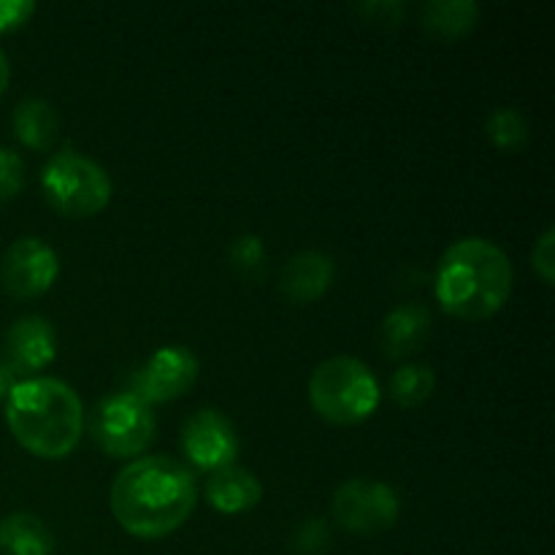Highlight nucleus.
Wrapping results in <instances>:
<instances>
[{"label":"nucleus","mask_w":555,"mask_h":555,"mask_svg":"<svg viewBox=\"0 0 555 555\" xmlns=\"http://www.w3.org/2000/svg\"><path fill=\"white\" fill-rule=\"evenodd\" d=\"M193 472L166 455L130 461L112 482V513L128 534L160 540L177 531L195 509Z\"/></svg>","instance_id":"obj_1"},{"label":"nucleus","mask_w":555,"mask_h":555,"mask_svg":"<svg viewBox=\"0 0 555 555\" xmlns=\"http://www.w3.org/2000/svg\"><path fill=\"white\" fill-rule=\"evenodd\" d=\"M434 293L444 312L455 318H493L513 293V263L491 238H459L439 258Z\"/></svg>","instance_id":"obj_2"},{"label":"nucleus","mask_w":555,"mask_h":555,"mask_svg":"<svg viewBox=\"0 0 555 555\" xmlns=\"http://www.w3.org/2000/svg\"><path fill=\"white\" fill-rule=\"evenodd\" d=\"M5 423L38 459H65L85 431L79 393L57 377H27L5 396Z\"/></svg>","instance_id":"obj_3"},{"label":"nucleus","mask_w":555,"mask_h":555,"mask_svg":"<svg viewBox=\"0 0 555 555\" xmlns=\"http://www.w3.org/2000/svg\"><path fill=\"white\" fill-rule=\"evenodd\" d=\"M377 377L352 356H334L318 363L309 377V401L320 417L339 426H352L374 415L379 404Z\"/></svg>","instance_id":"obj_4"},{"label":"nucleus","mask_w":555,"mask_h":555,"mask_svg":"<svg viewBox=\"0 0 555 555\" xmlns=\"http://www.w3.org/2000/svg\"><path fill=\"white\" fill-rule=\"evenodd\" d=\"M41 190L49 204L68 217H90L112 201L106 168L74 150H60L41 171Z\"/></svg>","instance_id":"obj_5"},{"label":"nucleus","mask_w":555,"mask_h":555,"mask_svg":"<svg viewBox=\"0 0 555 555\" xmlns=\"http://www.w3.org/2000/svg\"><path fill=\"white\" fill-rule=\"evenodd\" d=\"M90 437L103 453L114 459H130L144 453L157 431V417L150 404L133 393H108L87 415Z\"/></svg>","instance_id":"obj_6"},{"label":"nucleus","mask_w":555,"mask_h":555,"mask_svg":"<svg viewBox=\"0 0 555 555\" xmlns=\"http://www.w3.org/2000/svg\"><path fill=\"white\" fill-rule=\"evenodd\" d=\"M399 513V493L388 482L366 480V477L341 482L334 493V504H331V515L336 524L350 534L361 537H374L393 529Z\"/></svg>","instance_id":"obj_7"},{"label":"nucleus","mask_w":555,"mask_h":555,"mask_svg":"<svg viewBox=\"0 0 555 555\" xmlns=\"http://www.w3.org/2000/svg\"><path fill=\"white\" fill-rule=\"evenodd\" d=\"M195 379H198V358L188 347L168 345L152 352L150 361L130 377L128 393L152 406L179 399L193 388Z\"/></svg>","instance_id":"obj_8"},{"label":"nucleus","mask_w":555,"mask_h":555,"mask_svg":"<svg viewBox=\"0 0 555 555\" xmlns=\"http://www.w3.org/2000/svg\"><path fill=\"white\" fill-rule=\"evenodd\" d=\"M57 274L60 258L43 238H16L3 258V285L16 298L41 296L54 285Z\"/></svg>","instance_id":"obj_9"},{"label":"nucleus","mask_w":555,"mask_h":555,"mask_svg":"<svg viewBox=\"0 0 555 555\" xmlns=\"http://www.w3.org/2000/svg\"><path fill=\"white\" fill-rule=\"evenodd\" d=\"M182 450L201 469L231 466L238 453L233 423L220 410H198L182 426Z\"/></svg>","instance_id":"obj_10"},{"label":"nucleus","mask_w":555,"mask_h":555,"mask_svg":"<svg viewBox=\"0 0 555 555\" xmlns=\"http://www.w3.org/2000/svg\"><path fill=\"white\" fill-rule=\"evenodd\" d=\"M57 356V336L41 314H25L5 331V366L14 374H36Z\"/></svg>","instance_id":"obj_11"},{"label":"nucleus","mask_w":555,"mask_h":555,"mask_svg":"<svg viewBox=\"0 0 555 555\" xmlns=\"http://www.w3.org/2000/svg\"><path fill=\"white\" fill-rule=\"evenodd\" d=\"M334 258L320 249H304L293 255L280 274V287L293 304H309L323 296L334 282Z\"/></svg>","instance_id":"obj_12"},{"label":"nucleus","mask_w":555,"mask_h":555,"mask_svg":"<svg viewBox=\"0 0 555 555\" xmlns=\"http://www.w3.org/2000/svg\"><path fill=\"white\" fill-rule=\"evenodd\" d=\"M431 336V309L410 301L390 309L383 320V350L390 358H406L421 350Z\"/></svg>","instance_id":"obj_13"},{"label":"nucleus","mask_w":555,"mask_h":555,"mask_svg":"<svg viewBox=\"0 0 555 555\" xmlns=\"http://www.w3.org/2000/svg\"><path fill=\"white\" fill-rule=\"evenodd\" d=\"M260 496H263V488H260L258 477L236 464L215 469L206 482V499L211 507L225 515H238L258 507Z\"/></svg>","instance_id":"obj_14"},{"label":"nucleus","mask_w":555,"mask_h":555,"mask_svg":"<svg viewBox=\"0 0 555 555\" xmlns=\"http://www.w3.org/2000/svg\"><path fill=\"white\" fill-rule=\"evenodd\" d=\"M54 537L38 515L11 513L0 520V553L3 555H52Z\"/></svg>","instance_id":"obj_15"},{"label":"nucleus","mask_w":555,"mask_h":555,"mask_svg":"<svg viewBox=\"0 0 555 555\" xmlns=\"http://www.w3.org/2000/svg\"><path fill=\"white\" fill-rule=\"evenodd\" d=\"M14 130L22 144H27L30 150H49L60 130L57 108L47 98H25L14 108Z\"/></svg>","instance_id":"obj_16"},{"label":"nucleus","mask_w":555,"mask_h":555,"mask_svg":"<svg viewBox=\"0 0 555 555\" xmlns=\"http://www.w3.org/2000/svg\"><path fill=\"white\" fill-rule=\"evenodd\" d=\"M480 20V5L475 0H431L421 9L426 30L439 38H461Z\"/></svg>","instance_id":"obj_17"},{"label":"nucleus","mask_w":555,"mask_h":555,"mask_svg":"<svg viewBox=\"0 0 555 555\" xmlns=\"http://www.w3.org/2000/svg\"><path fill=\"white\" fill-rule=\"evenodd\" d=\"M434 385H437V377H434L431 369L423 366V363H404L393 372L388 390L396 404L404 406V410H415L434 393Z\"/></svg>","instance_id":"obj_18"},{"label":"nucleus","mask_w":555,"mask_h":555,"mask_svg":"<svg viewBox=\"0 0 555 555\" xmlns=\"http://www.w3.org/2000/svg\"><path fill=\"white\" fill-rule=\"evenodd\" d=\"M488 139L504 152H515L529 141V122L518 108H496L486 122Z\"/></svg>","instance_id":"obj_19"},{"label":"nucleus","mask_w":555,"mask_h":555,"mask_svg":"<svg viewBox=\"0 0 555 555\" xmlns=\"http://www.w3.org/2000/svg\"><path fill=\"white\" fill-rule=\"evenodd\" d=\"M266 263V247L255 233H242L231 244V266L244 276H258Z\"/></svg>","instance_id":"obj_20"},{"label":"nucleus","mask_w":555,"mask_h":555,"mask_svg":"<svg viewBox=\"0 0 555 555\" xmlns=\"http://www.w3.org/2000/svg\"><path fill=\"white\" fill-rule=\"evenodd\" d=\"M291 545L298 555H323L331 545L328 524L320 518H307L296 526Z\"/></svg>","instance_id":"obj_21"},{"label":"nucleus","mask_w":555,"mask_h":555,"mask_svg":"<svg viewBox=\"0 0 555 555\" xmlns=\"http://www.w3.org/2000/svg\"><path fill=\"white\" fill-rule=\"evenodd\" d=\"M25 184V163L14 150L0 146V204L14 198Z\"/></svg>","instance_id":"obj_22"},{"label":"nucleus","mask_w":555,"mask_h":555,"mask_svg":"<svg viewBox=\"0 0 555 555\" xmlns=\"http://www.w3.org/2000/svg\"><path fill=\"white\" fill-rule=\"evenodd\" d=\"M531 266L537 274L542 276L545 285H553L555 280V228H545L537 238L534 249H531Z\"/></svg>","instance_id":"obj_23"},{"label":"nucleus","mask_w":555,"mask_h":555,"mask_svg":"<svg viewBox=\"0 0 555 555\" xmlns=\"http://www.w3.org/2000/svg\"><path fill=\"white\" fill-rule=\"evenodd\" d=\"M358 11H361L369 22H377V25H396V22L406 14V5L399 3V0H383V3H379V0H372V3L358 5Z\"/></svg>","instance_id":"obj_24"},{"label":"nucleus","mask_w":555,"mask_h":555,"mask_svg":"<svg viewBox=\"0 0 555 555\" xmlns=\"http://www.w3.org/2000/svg\"><path fill=\"white\" fill-rule=\"evenodd\" d=\"M36 11L33 0H0V33L20 27Z\"/></svg>","instance_id":"obj_25"},{"label":"nucleus","mask_w":555,"mask_h":555,"mask_svg":"<svg viewBox=\"0 0 555 555\" xmlns=\"http://www.w3.org/2000/svg\"><path fill=\"white\" fill-rule=\"evenodd\" d=\"M14 383H16L14 372H11V369L0 361V399H5V396H9V390L14 388Z\"/></svg>","instance_id":"obj_26"},{"label":"nucleus","mask_w":555,"mask_h":555,"mask_svg":"<svg viewBox=\"0 0 555 555\" xmlns=\"http://www.w3.org/2000/svg\"><path fill=\"white\" fill-rule=\"evenodd\" d=\"M9 79H11V65L9 60H5V54L0 52V95H3L5 87H9Z\"/></svg>","instance_id":"obj_27"}]
</instances>
